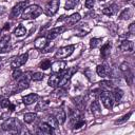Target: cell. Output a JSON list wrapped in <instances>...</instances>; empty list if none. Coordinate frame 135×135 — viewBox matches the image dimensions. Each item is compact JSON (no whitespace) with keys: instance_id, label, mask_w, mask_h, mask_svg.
I'll return each instance as SVG.
<instances>
[{"instance_id":"6da1fadb","label":"cell","mask_w":135,"mask_h":135,"mask_svg":"<svg viewBox=\"0 0 135 135\" xmlns=\"http://www.w3.org/2000/svg\"><path fill=\"white\" fill-rule=\"evenodd\" d=\"M42 14V8L37 5V4H32V5H27L25 7V9L22 13V18L23 19H35L37 17H39Z\"/></svg>"},{"instance_id":"7a4b0ae2","label":"cell","mask_w":135,"mask_h":135,"mask_svg":"<svg viewBox=\"0 0 135 135\" xmlns=\"http://www.w3.org/2000/svg\"><path fill=\"white\" fill-rule=\"evenodd\" d=\"M1 128L3 131H7V132H12V133H19V129H21V123L18 119L16 118H8L6 119L2 124Z\"/></svg>"},{"instance_id":"3957f363","label":"cell","mask_w":135,"mask_h":135,"mask_svg":"<svg viewBox=\"0 0 135 135\" xmlns=\"http://www.w3.org/2000/svg\"><path fill=\"white\" fill-rule=\"evenodd\" d=\"M32 74H33L32 72H26V73L21 75V77L18 79L15 92H21V91H23V90L28 88L30 80H32Z\"/></svg>"},{"instance_id":"277c9868","label":"cell","mask_w":135,"mask_h":135,"mask_svg":"<svg viewBox=\"0 0 135 135\" xmlns=\"http://www.w3.org/2000/svg\"><path fill=\"white\" fill-rule=\"evenodd\" d=\"M75 50V45L71 44V45H65V46H62L60 47L56 53H55V59L57 60H62L64 58H68L69 56H71L73 54Z\"/></svg>"},{"instance_id":"5b68a950","label":"cell","mask_w":135,"mask_h":135,"mask_svg":"<svg viewBox=\"0 0 135 135\" xmlns=\"http://www.w3.org/2000/svg\"><path fill=\"white\" fill-rule=\"evenodd\" d=\"M100 100L102 102V104L104 105L105 109L111 110L114 105V98L112 96V93H110L109 91H102L101 94L99 95Z\"/></svg>"},{"instance_id":"8992f818","label":"cell","mask_w":135,"mask_h":135,"mask_svg":"<svg viewBox=\"0 0 135 135\" xmlns=\"http://www.w3.org/2000/svg\"><path fill=\"white\" fill-rule=\"evenodd\" d=\"M27 5H28V1H27V0L18 2V3L12 8V12H11V18H17V17H19L20 15H22L23 11L25 9V7H26Z\"/></svg>"},{"instance_id":"52a82bcc","label":"cell","mask_w":135,"mask_h":135,"mask_svg":"<svg viewBox=\"0 0 135 135\" xmlns=\"http://www.w3.org/2000/svg\"><path fill=\"white\" fill-rule=\"evenodd\" d=\"M59 4H60V1L59 0H51L50 2L46 3L45 7H44V14L46 16H53L57 13L58 8H59Z\"/></svg>"},{"instance_id":"ba28073f","label":"cell","mask_w":135,"mask_h":135,"mask_svg":"<svg viewBox=\"0 0 135 135\" xmlns=\"http://www.w3.org/2000/svg\"><path fill=\"white\" fill-rule=\"evenodd\" d=\"M27 58H28V54L27 53H24V54H21L17 57H15L12 62H11V66L13 69H18L20 68L21 65H23L26 61H27Z\"/></svg>"},{"instance_id":"9c48e42d","label":"cell","mask_w":135,"mask_h":135,"mask_svg":"<svg viewBox=\"0 0 135 135\" xmlns=\"http://www.w3.org/2000/svg\"><path fill=\"white\" fill-rule=\"evenodd\" d=\"M65 31V26H56L54 28H51L47 33H46V39L47 40H54L55 38H57L60 34H62Z\"/></svg>"},{"instance_id":"30bf717a","label":"cell","mask_w":135,"mask_h":135,"mask_svg":"<svg viewBox=\"0 0 135 135\" xmlns=\"http://www.w3.org/2000/svg\"><path fill=\"white\" fill-rule=\"evenodd\" d=\"M9 40L11 36L9 34H5L0 38V53H6L9 50Z\"/></svg>"},{"instance_id":"8fae6325","label":"cell","mask_w":135,"mask_h":135,"mask_svg":"<svg viewBox=\"0 0 135 135\" xmlns=\"http://www.w3.org/2000/svg\"><path fill=\"white\" fill-rule=\"evenodd\" d=\"M52 73H62L66 69V62L63 60H57L51 64Z\"/></svg>"},{"instance_id":"7c38bea8","label":"cell","mask_w":135,"mask_h":135,"mask_svg":"<svg viewBox=\"0 0 135 135\" xmlns=\"http://www.w3.org/2000/svg\"><path fill=\"white\" fill-rule=\"evenodd\" d=\"M120 70H121V72L124 74V78H126V80H127L128 83L131 85L132 80H133V73L131 72V69H130L129 64L126 63V62L122 63V64L120 65Z\"/></svg>"},{"instance_id":"4fadbf2b","label":"cell","mask_w":135,"mask_h":135,"mask_svg":"<svg viewBox=\"0 0 135 135\" xmlns=\"http://www.w3.org/2000/svg\"><path fill=\"white\" fill-rule=\"evenodd\" d=\"M37 133L39 134H53L54 133V129L47 123V122H40L37 127Z\"/></svg>"},{"instance_id":"5bb4252c","label":"cell","mask_w":135,"mask_h":135,"mask_svg":"<svg viewBox=\"0 0 135 135\" xmlns=\"http://www.w3.org/2000/svg\"><path fill=\"white\" fill-rule=\"evenodd\" d=\"M80 19H81L80 15H79L78 13H75V14H73V15H71V16H69V17H66V18H64V24H65L66 26H73V25H75L78 21H80Z\"/></svg>"},{"instance_id":"9a60e30c","label":"cell","mask_w":135,"mask_h":135,"mask_svg":"<svg viewBox=\"0 0 135 135\" xmlns=\"http://www.w3.org/2000/svg\"><path fill=\"white\" fill-rule=\"evenodd\" d=\"M96 73L98 74V76L104 78V77H107L108 75H110L111 69H110V66H109L108 64H99V65H97V68H96Z\"/></svg>"},{"instance_id":"2e32d148","label":"cell","mask_w":135,"mask_h":135,"mask_svg":"<svg viewBox=\"0 0 135 135\" xmlns=\"http://www.w3.org/2000/svg\"><path fill=\"white\" fill-rule=\"evenodd\" d=\"M60 78H61V73H53L49 78L47 84L52 88H57L58 84H59Z\"/></svg>"},{"instance_id":"e0dca14e","label":"cell","mask_w":135,"mask_h":135,"mask_svg":"<svg viewBox=\"0 0 135 135\" xmlns=\"http://www.w3.org/2000/svg\"><path fill=\"white\" fill-rule=\"evenodd\" d=\"M54 116H55L58 124H63L64 121H65V119H66V114H65L64 110L61 109V108L56 110V112L54 113Z\"/></svg>"},{"instance_id":"ac0fdd59","label":"cell","mask_w":135,"mask_h":135,"mask_svg":"<svg viewBox=\"0 0 135 135\" xmlns=\"http://www.w3.org/2000/svg\"><path fill=\"white\" fill-rule=\"evenodd\" d=\"M39 96L35 93H32V94H28V95H25L22 97V102L25 104V105H30V104H33L34 102H36L38 100Z\"/></svg>"},{"instance_id":"d6986e66","label":"cell","mask_w":135,"mask_h":135,"mask_svg":"<svg viewBox=\"0 0 135 135\" xmlns=\"http://www.w3.org/2000/svg\"><path fill=\"white\" fill-rule=\"evenodd\" d=\"M111 49H112V45L110 42H107L105 44H103L100 49V56L102 59H108L110 54H111Z\"/></svg>"},{"instance_id":"ffe728a7","label":"cell","mask_w":135,"mask_h":135,"mask_svg":"<svg viewBox=\"0 0 135 135\" xmlns=\"http://www.w3.org/2000/svg\"><path fill=\"white\" fill-rule=\"evenodd\" d=\"M134 47V43L131 40H123L120 44H119V50L122 52H132Z\"/></svg>"},{"instance_id":"44dd1931","label":"cell","mask_w":135,"mask_h":135,"mask_svg":"<svg viewBox=\"0 0 135 135\" xmlns=\"http://www.w3.org/2000/svg\"><path fill=\"white\" fill-rule=\"evenodd\" d=\"M47 43H49V42H47L46 37H39V38H37V39L35 40L34 45H35V47L38 49V50H44V49L46 47Z\"/></svg>"},{"instance_id":"7402d4cb","label":"cell","mask_w":135,"mask_h":135,"mask_svg":"<svg viewBox=\"0 0 135 135\" xmlns=\"http://www.w3.org/2000/svg\"><path fill=\"white\" fill-rule=\"evenodd\" d=\"M91 112L92 114L98 118L100 115H101V110H100V105H99V102L97 100H94L92 103H91Z\"/></svg>"},{"instance_id":"603a6c76","label":"cell","mask_w":135,"mask_h":135,"mask_svg":"<svg viewBox=\"0 0 135 135\" xmlns=\"http://www.w3.org/2000/svg\"><path fill=\"white\" fill-rule=\"evenodd\" d=\"M117 11H118L117 4H111V5L107 6V7H104V8L102 9V13H103L104 15H107V16H112V15H114Z\"/></svg>"},{"instance_id":"cb8c5ba5","label":"cell","mask_w":135,"mask_h":135,"mask_svg":"<svg viewBox=\"0 0 135 135\" xmlns=\"http://www.w3.org/2000/svg\"><path fill=\"white\" fill-rule=\"evenodd\" d=\"M72 100H73V102H74L76 109H78L79 111H81V110L84 109V107H85V101H84V99H83L81 96L76 97V98H73Z\"/></svg>"},{"instance_id":"d4e9b609","label":"cell","mask_w":135,"mask_h":135,"mask_svg":"<svg viewBox=\"0 0 135 135\" xmlns=\"http://www.w3.org/2000/svg\"><path fill=\"white\" fill-rule=\"evenodd\" d=\"M98 86L102 90V91H111L113 90V83L110 80H102L98 83Z\"/></svg>"},{"instance_id":"484cf974","label":"cell","mask_w":135,"mask_h":135,"mask_svg":"<svg viewBox=\"0 0 135 135\" xmlns=\"http://www.w3.org/2000/svg\"><path fill=\"white\" fill-rule=\"evenodd\" d=\"M132 16H133V9H132V8H124V9L120 13L119 19H120V20H129Z\"/></svg>"},{"instance_id":"4316f807","label":"cell","mask_w":135,"mask_h":135,"mask_svg":"<svg viewBox=\"0 0 135 135\" xmlns=\"http://www.w3.org/2000/svg\"><path fill=\"white\" fill-rule=\"evenodd\" d=\"M112 96H113V98H114V101L119 102V101L121 100L122 96H123V92H122V90H120V89H118V88H115V89H113V91H112Z\"/></svg>"},{"instance_id":"83f0119b","label":"cell","mask_w":135,"mask_h":135,"mask_svg":"<svg viewBox=\"0 0 135 135\" xmlns=\"http://www.w3.org/2000/svg\"><path fill=\"white\" fill-rule=\"evenodd\" d=\"M65 92H66L65 86H57V89L52 93V96L55 98H60L65 95Z\"/></svg>"},{"instance_id":"f1b7e54d","label":"cell","mask_w":135,"mask_h":135,"mask_svg":"<svg viewBox=\"0 0 135 135\" xmlns=\"http://www.w3.org/2000/svg\"><path fill=\"white\" fill-rule=\"evenodd\" d=\"M23 119L26 123H33L37 119V114L36 113H25L23 115Z\"/></svg>"},{"instance_id":"f546056e","label":"cell","mask_w":135,"mask_h":135,"mask_svg":"<svg viewBox=\"0 0 135 135\" xmlns=\"http://www.w3.org/2000/svg\"><path fill=\"white\" fill-rule=\"evenodd\" d=\"M14 34H15V36H17V37H22V36H24V35L26 34V28H25L23 25L20 24L19 26H17V27L15 28Z\"/></svg>"},{"instance_id":"4dcf8cb0","label":"cell","mask_w":135,"mask_h":135,"mask_svg":"<svg viewBox=\"0 0 135 135\" xmlns=\"http://www.w3.org/2000/svg\"><path fill=\"white\" fill-rule=\"evenodd\" d=\"M45 122H47V123H49L53 129H56V128L59 126L54 115H49V116L46 117V121H45Z\"/></svg>"},{"instance_id":"1f68e13d","label":"cell","mask_w":135,"mask_h":135,"mask_svg":"<svg viewBox=\"0 0 135 135\" xmlns=\"http://www.w3.org/2000/svg\"><path fill=\"white\" fill-rule=\"evenodd\" d=\"M50 103L46 100H42V101H38V104L36 105V111H44L49 108Z\"/></svg>"},{"instance_id":"d6a6232c","label":"cell","mask_w":135,"mask_h":135,"mask_svg":"<svg viewBox=\"0 0 135 135\" xmlns=\"http://www.w3.org/2000/svg\"><path fill=\"white\" fill-rule=\"evenodd\" d=\"M78 2H79V0H66V2H65V4H64V8H65L66 11L73 9V8L78 4Z\"/></svg>"},{"instance_id":"836d02e7","label":"cell","mask_w":135,"mask_h":135,"mask_svg":"<svg viewBox=\"0 0 135 135\" xmlns=\"http://www.w3.org/2000/svg\"><path fill=\"white\" fill-rule=\"evenodd\" d=\"M101 41H102L101 38H92V39L90 40V46H91V49H96V47H98V46L101 44Z\"/></svg>"},{"instance_id":"e575fe53","label":"cell","mask_w":135,"mask_h":135,"mask_svg":"<svg viewBox=\"0 0 135 135\" xmlns=\"http://www.w3.org/2000/svg\"><path fill=\"white\" fill-rule=\"evenodd\" d=\"M43 78H44V74L41 72H36V73L32 74V80H34V81H40Z\"/></svg>"},{"instance_id":"d590c367","label":"cell","mask_w":135,"mask_h":135,"mask_svg":"<svg viewBox=\"0 0 135 135\" xmlns=\"http://www.w3.org/2000/svg\"><path fill=\"white\" fill-rule=\"evenodd\" d=\"M51 61L49 59H45V60H42L40 63H39V68L41 70H47L49 68H51Z\"/></svg>"},{"instance_id":"8d00e7d4","label":"cell","mask_w":135,"mask_h":135,"mask_svg":"<svg viewBox=\"0 0 135 135\" xmlns=\"http://www.w3.org/2000/svg\"><path fill=\"white\" fill-rule=\"evenodd\" d=\"M82 127H85V122H84L82 119H79V120H77L75 123H73V129H74V130H79V129H81Z\"/></svg>"},{"instance_id":"74e56055","label":"cell","mask_w":135,"mask_h":135,"mask_svg":"<svg viewBox=\"0 0 135 135\" xmlns=\"http://www.w3.org/2000/svg\"><path fill=\"white\" fill-rule=\"evenodd\" d=\"M21 75H22V72H21V70H19V68L14 69V72H13V75H12L14 80H18L21 77Z\"/></svg>"},{"instance_id":"f35d334b","label":"cell","mask_w":135,"mask_h":135,"mask_svg":"<svg viewBox=\"0 0 135 135\" xmlns=\"http://www.w3.org/2000/svg\"><path fill=\"white\" fill-rule=\"evenodd\" d=\"M9 104H11L9 99H7V98H3V99H2V98H1V100H0V108L5 109V108H8Z\"/></svg>"},{"instance_id":"ab89813d","label":"cell","mask_w":135,"mask_h":135,"mask_svg":"<svg viewBox=\"0 0 135 135\" xmlns=\"http://www.w3.org/2000/svg\"><path fill=\"white\" fill-rule=\"evenodd\" d=\"M131 115H132V112H129L128 114L123 115V116L121 117V119H118V120H116V121H115V123H122V122L127 121V120L130 118V116H131Z\"/></svg>"},{"instance_id":"60d3db41","label":"cell","mask_w":135,"mask_h":135,"mask_svg":"<svg viewBox=\"0 0 135 135\" xmlns=\"http://www.w3.org/2000/svg\"><path fill=\"white\" fill-rule=\"evenodd\" d=\"M128 34L133 36L135 34V23H131L129 25V28H128Z\"/></svg>"},{"instance_id":"b9f144b4","label":"cell","mask_w":135,"mask_h":135,"mask_svg":"<svg viewBox=\"0 0 135 135\" xmlns=\"http://www.w3.org/2000/svg\"><path fill=\"white\" fill-rule=\"evenodd\" d=\"M94 4H95V0H85V3H84L86 8H93Z\"/></svg>"},{"instance_id":"7bdbcfd3","label":"cell","mask_w":135,"mask_h":135,"mask_svg":"<svg viewBox=\"0 0 135 135\" xmlns=\"http://www.w3.org/2000/svg\"><path fill=\"white\" fill-rule=\"evenodd\" d=\"M129 3H131V4H134V0H127Z\"/></svg>"},{"instance_id":"ee69618b","label":"cell","mask_w":135,"mask_h":135,"mask_svg":"<svg viewBox=\"0 0 135 135\" xmlns=\"http://www.w3.org/2000/svg\"><path fill=\"white\" fill-rule=\"evenodd\" d=\"M1 68H2V65H1V64H0V70H1Z\"/></svg>"},{"instance_id":"f6af8a7d","label":"cell","mask_w":135,"mask_h":135,"mask_svg":"<svg viewBox=\"0 0 135 135\" xmlns=\"http://www.w3.org/2000/svg\"><path fill=\"white\" fill-rule=\"evenodd\" d=\"M1 59H2V58H1V57H0V61H1Z\"/></svg>"},{"instance_id":"bcb514c9","label":"cell","mask_w":135,"mask_h":135,"mask_svg":"<svg viewBox=\"0 0 135 135\" xmlns=\"http://www.w3.org/2000/svg\"><path fill=\"white\" fill-rule=\"evenodd\" d=\"M1 98H2V97H1V96H0V100H1Z\"/></svg>"}]
</instances>
